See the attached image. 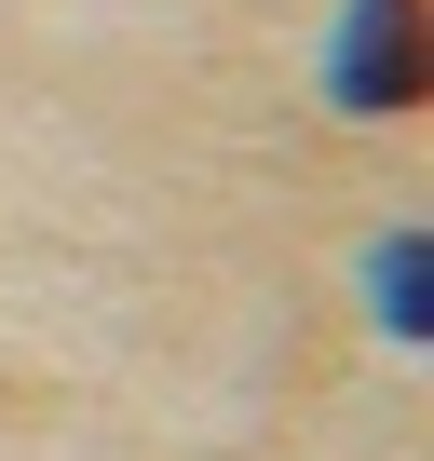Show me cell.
I'll return each mask as SVG.
<instances>
[{"mask_svg":"<svg viewBox=\"0 0 434 461\" xmlns=\"http://www.w3.org/2000/svg\"><path fill=\"white\" fill-rule=\"evenodd\" d=\"M420 68H434V28H420V0H353L339 41H326V95L353 122H393L420 109Z\"/></svg>","mask_w":434,"mask_h":461,"instance_id":"cell-1","label":"cell"},{"mask_svg":"<svg viewBox=\"0 0 434 461\" xmlns=\"http://www.w3.org/2000/svg\"><path fill=\"white\" fill-rule=\"evenodd\" d=\"M380 326H393V339H420V245H407V230L380 245Z\"/></svg>","mask_w":434,"mask_h":461,"instance_id":"cell-2","label":"cell"}]
</instances>
